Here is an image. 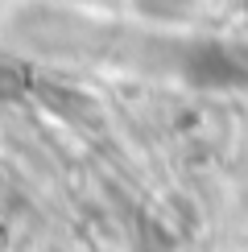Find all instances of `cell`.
Masks as SVG:
<instances>
[{
  "mask_svg": "<svg viewBox=\"0 0 248 252\" xmlns=\"http://www.w3.org/2000/svg\"><path fill=\"white\" fill-rule=\"evenodd\" d=\"M137 4L145 8V13H157V17H174V13H182L190 0H137Z\"/></svg>",
  "mask_w": 248,
  "mask_h": 252,
  "instance_id": "1",
  "label": "cell"
}]
</instances>
